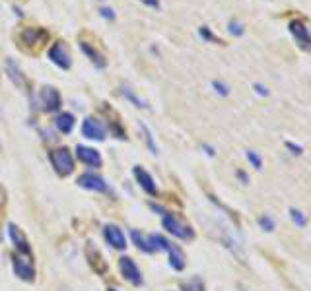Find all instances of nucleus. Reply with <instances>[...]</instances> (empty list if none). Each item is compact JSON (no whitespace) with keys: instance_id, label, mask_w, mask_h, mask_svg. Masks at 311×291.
Returning a JSON list of instances; mask_svg holds the SVG:
<instances>
[{"instance_id":"1","label":"nucleus","mask_w":311,"mask_h":291,"mask_svg":"<svg viewBox=\"0 0 311 291\" xmlns=\"http://www.w3.org/2000/svg\"><path fill=\"white\" fill-rule=\"evenodd\" d=\"M150 239H152V243H154L156 250H158V248H164V250H167L171 268L177 270V272H181V270L185 268V254H183V250H181L177 245H173L171 241L164 239L162 235H152Z\"/></svg>"},{"instance_id":"2","label":"nucleus","mask_w":311,"mask_h":291,"mask_svg":"<svg viewBox=\"0 0 311 291\" xmlns=\"http://www.w3.org/2000/svg\"><path fill=\"white\" fill-rule=\"evenodd\" d=\"M12 266H14V274H16L20 280L34 281L35 268H34L32 258H29V252H14V256H12Z\"/></svg>"},{"instance_id":"3","label":"nucleus","mask_w":311,"mask_h":291,"mask_svg":"<svg viewBox=\"0 0 311 291\" xmlns=\"http://www.w3.org/2000/svg\"><path fill=\"white\" fill-rule=\"evenodd\" d=\"M288 31H290V35L294 37V41H296V45L300 47L301 51H305V53L311 54V31H309V27L301 22V20H292V22L288 23Z\"/></svg>"},{"instance_id":"4","label":"nucleus","mask_w":311,"mask_h":291,"mask_svg":"<svg viewBox=\"0 0 311 291\" xmlns=\"http://www.w3.org/2000/svg\"><path fill=\"white\" fill-rule=\"evenodd\" d=\"M51 163L60 177H67L74 169V159H72V153L68 148H58V150L51 151Z\"/></svg>"},{"instance_id":"5","label":"nucleus","mask_w":311,"mask_h":291,"mask_svg":"<svg viewBox=\"0 0 311 291\" xmlns=\"http://www.w3.org/2000/svg\"><path fill=\"white\" fill-rule=\"evenodd\" d=\"M162 223H164V227H166L171 235H175V237H179V239H193L195 237V231H193L189 225L181 223L173 214H164Z\"/></svg>"},{"instance_id":"6","label":"nucleus","mask_w":311,"mask_h":291,"mask_svg":"<svg viewBox=\"0 0 311 291\" xmlns=\"http://www.w3.org/2000/svg\"><path fill=\"white\" fill-rule=\"evenodd\" d=\"M39 103L45 111H56L63 105V97L53 86H43L39 91Z\"/></svg>"},{"instance_id":"7","label":"nucleus","mask_w":311,"mask_h":291,"mask_svg":"<svg viewBox=\"0 0 311 291\" xmlns=\"http://www.w3.org/2000/svg\"><path fill=\"white\" fill-rule=\"evenodd\" d=\"M82 132L89 140H105L107 138V128L103 126V122H100L94 117H88L82 122Z\"/></svg>"},{"instance_id":"8","label":"nucleus","mask_w":311,"mask_h":291,"mask_svg":"<svg viewBox=\"0 0 311 291\" xmlns=\"http://www.w3.org/2000/svg\"><path fill=\"white\" fill-rule=\"evenodd\" d=\"M49 58L53 60V64H56L58 68H63V70H68V68L72 66V58H70V54H68L67 47L60 43V41H56V43L49 49Z\"/></svg>"},{"instance_id":"9","label":"nucleus","mask_w":311,"mask_h":291,"mask_svg":"<svg viewBox=\"0 0 311 291\" xmlns=\"http://www.w3.org/2000/svg\"><path fill=\"white\" fill-rule=\"evenodd\" d=\"M119 270H121L122 278L127 281H131L134 285H140L142 283V276H140V270L134 264V260H131L129 256H122L119 258Z\"/></svg>"},{"instance_id":"10","label":"nucleus","mask_w":311,"mask_h":291,"mask_svg":"<svg viewBox=\"0 0 311 291\" xmlns=\"http://www.w3.org/2000/svg\"><path fill=\"white\" fill-rule=\"evenodd\" d=\"M103 235H105V241L111 245L113 248H127V239H125V233L117 225H105L103 227Z\"/></svg>"},{"instance_id":"11","label":"nucleus","mask_w":311,"mask_h":291,"mask_svg":"<svg viewBox=\"0 0 311 291\" xmlns=\"http://www.w3.org/2000/svg\"><path fill=\"white\" fill-rule=\"evenodd\" d=\"M4 68H6V74L10 78V82L14 84L16 87H25V76L22 74V70H20V66L18 62L14 60V58H6L4 60Z\"/></svg>"},{"instance_id":"12","label":"nucleus","mask_w":311,"mask_h":291,"mask_svg":"<svg viewBox=\"0 0 311 291\" xmlns=\"http://www.w3.org/2000/svg\"><path fill=\"white\" fill-rule=\"evenodd\" d=\"M76 153L78 157H80V161L86 163L88 167H101V155L98 150L88 148V146H78Z\"/></svg>"},{"instance_id":"13","label":"nucleus","mask_w":311,"mask_h":291,"mask_svg":"<svg viewBox=\"0 0 311 291\" xmlns=\"http://www.w3.org/2000/svg\"><path fill=\"white\" fill-rule=\"evenodd\" d=\"M78 184H80L82 188L96 190V192H103V190L107 188L105 181H103L101 177H98V175H91V173H86V175H82V177L78 179Z\"/></svg>"},{"instance_id":"14","label":"nucleus","mask_w":311,"mask_h":291,"mask_svg":"<svg viewBox=\"0 0 311 291\" xmlns=\"http://www.w3.org/2000/svg\"><path fill=\"white\" fill-rule=\"evenodd\" d=\"M133 173H134V179H136V183L140 184V186L144 188L146 192H148V194H156V192H158L154 179L150 177V173L146 171V169H142L140 165H136V167L133 169Z\"/></svg>"},{"instance_id":"15","label":"nucleus","mask_w":311,"mask_h":291,"mask_svg":"<svg viewBox=\"0 0 311 291\" xmlns=\"http://www.w3.org/2000/svg\"><path fill=\"white\" fill-rule=\"evenodd\" d=\"M8 237H10V241L16 245V248H18L20 252H29V243H27V239H25V235L20 231V227L18 225H14V223L8 225Z\"/></svg>"},{"instance_id":"16","label":"nucleus","mask_w":311,"mask_h":291,"mask_svg":"<svg viewBox=\"0 0 311 291\" xmlns=\"http://www.w3.org/2000/svg\"><path fill=\"white\" fill-rule=\"evenodd\" d=\"M80 49H82V53L86 54L89 60L94 62L96 68H105V58H103V54H101L100 51H96V49H94L89 43H86V41H80Z\"/></svg>"},{"instance_id":"17","label":"nucleus","mask_w":311,"mask_h":291,"mask_svg":"<svg viewBox=\"0 0 311 291\" xmlns=\"http://www.w3.org/2000/svg\"><path fill=\"white\" fill-rule=\"evenodd\" d=\"M22 39H23V43H27V45H43V41L41 39H47V33L41 31L39 27H25L22 31Z\"/></svg>"},{"instance_id":"18","label":"nucleus","mask_w":311,"mask_h":291,"mask_svg":"<svg viewBox=\"0 0 311 291\" xmlns=\"http://www.w3.org/2000/svg\"><path fill=\"white\" fill-rule=\"evenodd\" d=\"M131 237H133L134 245L140 248V250H144V252H156V247H154V243H152V239L142 235L138 229H133V231H131Z\"/></svg>"},{"instance_id":"19","label":"nucleus","mask_w":311,"mask_h":291,"mask_svg":"<svg viewBox=\"0 0 311 291\" xmlns=\"http://www.w3.org/2000/svg\"><path fill=\"white\" fill-rule=\"evenodd\" d=\"M55 126L63 134H70L72 128H74V115L72 113H60V115H56Z\"/></svg>"},{"instance_id":"20","label":"nucleus","mask_w":311,"mask_h":291,"mask_svg":"<svg viewBox=\"0 0 311 291\" xmlns=\"http://www.w3.org/2000/svg\"><path fill=\"white\" fill-rule=\"evenodd\" d=\"M86 254H88V260H89V264L96 268V272H100V274H103V270H101V266L98 264L101 260V254H100V250L94 247L91 243H89L88 247H86Z\"/></svg>"},{"instance_id":"21","label":"nucleus","mask_w":311,"mask_h":291,"mask_svg":"<svg viewBox=\"0 0 311 291\" xmlns=\"http://www.w3.org/2000/svg\"><path fill=\"white\" fill-rule=\"evenodd\" d=\"M138 126H140V130H142V134H144V140H146V144H148V148H150V151H152L154 155H158V146H156L154 136H152V132H150V128L146 126V124H144V122H142V120L138 122Z\"/></svg>"},{"instance_id":"22","label":"nucleus","mask_w":311,"mask_h":291,"mask_svg":"<svg viewBox=\"0 0 311 291\" xmlns=\"http://www.w3.org/2000/svg\"><path fill=\"white\" fill-rule=\"evenodd\" d=\"M122 95L127 97L131 103H134V105H136L138 109H148V103H146L144 99H140L138 95H134V93L131 91V89H129V87H122Z\"/></svg>"},{"instance_id":"23","label":"nucleus","mask_w":311,"mask_h":291,"mask_svg":"<svg viewBox=\"0 0 311 291\" xmlns=\"http://www.w3.org/2000/svg\"><path fill=\"white\" fill-rule=\"evenodd\" d=\"M290 216H292V221H294L298 227H303L307 223V217L303 216L300 210H294V208H292V210H290Z\"/></svg>"},{"instance_id":"24","label":"nucleus","mask_w":311,"mask_h":291,"mask_svg":"<svg viewBox=\"0 0 311 291\" xmlns=\"http://www.w3.org/2000/svg\"><path fill=\"white\" fill-rule=\"evenodd\" d=\"M228 31L232 33V35H235V37H241L245 33V27L237 20H232V22L228 23Z\"/></svg>"},{"instance_id":"25","label":"nucleus","mask_w":311,"mask_h":291,"mask_svg":"<svg viewBox=\"0 0 311 291\" xmlns=\"http://www.w3.org/2000/svg\"><path fill=\"white\" fill-rule=\"evenodd\" d=\"M212 87L216 89V93H218V95H222V97L230 95V87L226 86L224 82H220V80H214V82H212Z\"/></svg>"},{"instance_id":"26","label":"nucleus","mask_w":311,"mask_h":291,"mask_svg":"<svg viewBox=\"0 0 311 291\" xmlns=\"http://www.w3.org/2000/svg\"><path fill=\"white\" fill-rule=\"evenodd\" d=\"M259 225L263 227L265 231H272L274 229V219L270 216H261L259 217Z\"/></svg>"},{"instance_id":"27","label":"nucleus","mask_w":311,"mask_h":291,"mask_svg":"<svg viewBox=\"0 0 311 291\" xmlns=\"http://www.w3.org/2000/svg\"><path fill=\"white\" fill-rule=\"evenodd\" d=\"M183 289L185 291H202V283H200L199 278H193V280L187 281V283L183 285Z\"/></svg>"},{"instance_id":"28","label":"nucleus","mask_w":311,"mask_h":291,"mask_svg":"<svg viewBox=\"0 0 311 291\" xmlns=\"http://www.w3.org/2000/svg\"><path fill=\"white\" fill-rule=\"evenodd\" d=\"M247 159L253 163V167L255 169H261V165H263V161H261V157L257 155L255 151H247Z\"/></svg>"},{"instance_id":"29","label":"nucleus","mask_w":311,"mask_h":291,"mask_svg":"<svg viewBox=\"0 0 311 291\" xmlns=\"http://www.w3.org/2000/svg\"><path fill=\"white\" fill-rule=\"evenodd\" d=\"M199 33H200V37H202V39H206V41H218V39L214 37V33L208 31V27H206V25H202Z\"/></svg>"},{"instance_id":"30","label":"nucleus","mask_w":311,"mask_h":291,"mask_svg":"<svg viewBox=\"0 0 311 291\" xmlns=\"http://www.w3.org/2000/svg\"><path fill=\"white\" fill-rule=\"evenodd\" d=\"M100 14H101V18H107V20H115V12H113L111 8H101Z\"/></svg>"},{"instance_id":"31","label":"nucleus","mask_w":311,"mask_h":291,"mask_svg":"<svg viewBox=\"0 0 311 291\" xmlns=\"http://www.w3.org/2000/svg\"><path fill=\"white\" fill-rule=\"evenodd\" d=\"M253 87H255V91L259 93V95H268V89L263 86V84H255Z\"/></svg>"},{"instance_id":"32","label":"nucleus","mask_w":311,"mask_h":291,"mask_svg":"<svg viewBox=\"0 0 311 291\" xmlns=\"http://www.w3.org/2000/svg\"><path fill=\"white\" fill-rule=\"evenodd\" d=\"M140 2L150 6V8H160V0H140Z\"/></svg>"},{"instance_id":"33","label":"nucleus","mask_w":311,"mask_h":291,"mask_svg":"<svg viewBox=\"0 0 311 291\" xmlns=\"http://www.w3.org/2000/svg\"><path fill=\"white\" fill-rule=\"evenodd\" d=\"M286 146H288L290 150H292V153H301V148H300V146H294L292 142H286Z\"/></svg>"},{"instance_id":"34","label":"nucleus","mask_w":311,"mask_h":291,"mask_svg":"<svg viewBox=\"0 0 311 291\" xmlns=\"http://www.w3.org/2000/svg\"><path fill=\"white\" fill-rule=\"evenodd\" d=\"M237 177H239V179H241L243 183H247V175H245L243 171H237Z\"/></svg>"},{"instance_id":"35","label":"nucleus","mask_w":311,"mask_h":291,"mask_svg":"<svg viewBox=\"0 0 311 291\" xmlns=\"http://www.w3.org/2000/svg\"><path fill=\"white\" fill-rule=\"evenodd\" d=\"M109 291H115V289H109Z\"/></svg>"}]
</instances>
